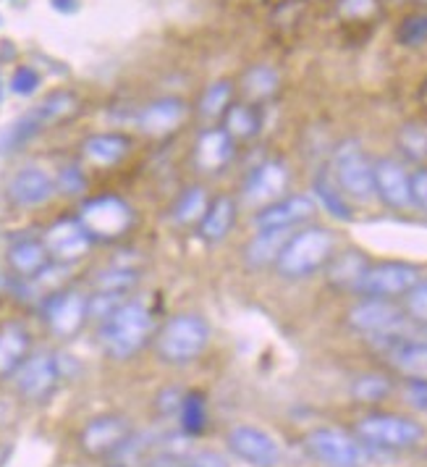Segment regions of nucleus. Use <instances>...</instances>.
Segmentation results:
<instances>
[{
  "label": "nucleus",
  "instance_id": "nucleus-1",
  "mask_svg": "<svg viewBox=\"0 0 427 467\" xmlns=\"http://www.w3.org/2000/svg\"><path fill=\"white\" fill-rule=\"evenodd\" d=\"M155 339V318L145 302L127 299L110 318L100 323V344L110 360H128Z\"/></svg>",
  "mask_w": 427,
  "mask_h": 467
},
{
  "label": "nucleus",
  "instance_id": "nucleus-2",
  "mask_svg": "<svg viewBox=\"0 0 427 467\" xmlns=\"http://www.w3.org/2000/svg\"><path fill=\"white\" fill-rule=\"evenodd\" d=\"M336 255V236L322 226H307L294 232L276 260V271L283 278H307L322 271Z\"/></svg>",
  "mask_w": 427,
  "mask_h": 467
},
{
  "label": "nucleus",
  "instance_id": "nucleus-3",
  "mask_svg": "<svg viewBox=\"0 0 427 467\" xmlns=\"http://www.w3.org/2000/svg\"><path fill=\"white\" fill-rule=\"evenodd\" d=\"M210 344V323L197 313L173 316L155 334V352L168 365H189Z\"/></svg>",
  "mask_w": 427,
  "mask_h": 467
},
{
  "label": "nucleus",
  "instance_id": "nucleus-4",
  "mask_svg": "<svg viewBox=\"0 0 427 467\" xmlns=\"http://www.w3.org/2000/svg\"><path fill=\"white\" fill-rule=\"evenodd\" d=\"M354 436L362 441L367 449H383V451H406L422 444L425 428L422 423L396 415V412H370L357 420Z\"/></svg>",
  "mask_w": 427,
  "mask_h": 467
},
{
  "label": "nucleus",
  "instance_id": "nucleus-5",
  "mask_svg": "<svg viewBox=\"0 0 427 467\" xmlns=\"http://www.w3.org/2000/svg\"><path fill=\"white\" fill-rule=\"evenodd\" d=\"M76 110H79V98L74 92H68V89H58V92L47 95L40 106H35L29 113H24L16 124H11L8 131L0 137V148H3V152L22 148L24 142L35 140L45 129L56 127L66 119H71Z\"/></svg>",
  "mask_w": 427,
  "mask_h": 467
},
{
  "label": "nucleus",
  "instance_id": "nucleus-6",
  "mask_svg": "<svg viewBox=\"0 0 427 467\" xmlns=\"http://www.w3.org/2000/svg\"><path fill=\"white\" fill-rule=\"evenodd\" d=\"M76 218L82 221L92 242H118L121 236L131 232L137 221L134 208L118 194H100V197L86 200Z\"/></svg>",
  "mask_w": 427,
  "mask_h": 467
},
{
  "label": "nucleus",
  "instance_id": "nucleus-7",
  "mask_svg": "<svg viewBox=\"0 0 427 467\" xmlns=\"http://www.w3.org/2000/svg\"><path fill=\"white\" fill-rule=\"evenodd\" d=\"M333 179L346 200L351 197L357 202H367L375 197L372 163L357 140H343L341 145L333 150Z\"/></svg>",
  "mask_w": 427,
  "mask_h": 467
},
{
  "label": "nucleus",
  "instance_id": "nucleus-8",
  "mask_svg": "<svg viewBox=\"0 0 427 467\" xmlns=\"http://www.w3.org/2000/svg\"><path fill=\"white\" fill-rule=\"evenodd\" d=\"M66 379L64 358L56 352H32L24 365L19 368V373L14 376L16 391L22 394L26 402H45L56 394V389L61 386Z\"/></svg>",
  "mask_w": 427,
  "mask_h": 467
},
{
  "label": "nucleus",
  "instance_id": "nucleus-9",
  "mask_svg": "<svg viewBox=\"0 0 427 467\" xmlns=\"http://www.w3.org/2000/svg\"><path fill=\"white\" fill-rule=\"evenodd\" d=\"M307 451L328 467H364L367 446L341 428H315L304 439Z\"/></svg>",
  "mask_w": 427,
  "mask_h": 467
},
{
  "label": "nucleus",
  "instance_id": "nucleus-10",
  "mask_svg": "<svg viewBox=\"0 0 427 467\" xmlns=\"http://www.w3.org/2000/svg\"><path fill=\"white\" fill-rule=\"evenodd\" d=\"M420 268L412 263H399V260H388V263H370V268L364 271V276L357 284V295L362 297H406L417 284H420Z\"/></svg>",
  "mask_w": 427,
  "mask_h": 467
},
{
  "label": "nucleus",
  "instance_id": "nucleus-11",
  "mask_svg": "<svg viewBox=\"0 0 427 467\" xmlns=\"http://www.w3.org/2000/svg\"><path fill=\"white\" fill-rule=\"evenodd\" d=\"M45 323L56 339H76L89 323V297L79 289L56 292L45 302Z\"/></svg>",
  "mask_w": 427,
  "mask_h": 467
},
{
  "label": "nucleus",
  "instance_id": "nucleus-12",
  "mask_svg": "<svg viewBox=\"0 0 427 467\" xmlns=\"http://www.w3.org/2000/svg\"><path fill=\"white\" fill-rule=\"evenodd\" d=\"M134 433V425L127 415L118 412H103L95 415L79 431V449L92 460H107L118 446Z\"/></svg>",
  "mask_w": 427,
  "mask_h": 467
},
{
  "label": "nucleus",
  "instance_id": "nucleus-13",
  "mask_svg": "<svg viewBox=\"0 0 427 467\" xmlns=\"http://www.w3.org/2000/svg\"><path fill=\"white\" fill-rule=\"evenodd\" d=\"M349 326L360 331L364 337L381 339V337H393L402 331L406 313L393 302V299L364 297L349 310Z\"/></svg>",
  "mask_w": 427,
  "mask_h": 467
},
{
  "label": "nucleus",
  "instance_id": "nucleus-14",
  "mask_svg": "<svg viewBox=\"0 0 427 467\" xmlns=\"http://www.w3.org/2000/svg\"><path fill=\"white\" fill-rule=\"evenodd\" d=\"M45 247L50 253V260L58 265H74L86 257L92 247V236L86 234L79 218H61L53 226H47L43 236Z\"/></svg>",
  "mask_w": 427,
  "mask_h": 467
},
{
  "label": "nucleus",
  "instance_id": "nucleus-15",
  "mask_svg": "<svg viewBox=\"0 0 427 467\" xmlns=\"http://www.w3.org/2000/svg\"><path fill=\"white\" fill-rule=\"evenodd\" d=\"M226 444L241 462L252 467H276L280 462V446L278 441L255 425H236L229 431Z\"/></svg>",
  "mask_w": 427,
  "mask_h": 467
},
{
  "label": "nucleus",
  "instance_id": "nucleus-16",
  "mask_svg": "<svg viewBox=\"0 0 427 467\" xmlns=\"http://www.w3.org/2000/svg\"><path fill=\"white\" fill-rule=\"evenodd\" d=\"M315 213H318L315 197H310V194H283L280 200L255 213V229L257 232H270V229L291 232L294 226L307 223Z\"/></svg>",
  "mask_w": 427,
  "mask_h": 467
},
{
  "label": "nucleus",
  "instance_id": "nucleus-17",
  "mask_svg": "<svg viewBox=\"0 0 427 467\" xmlns=\"http://www.w3.org/2000/svg\"><path fill=\"white\" fill-rule=\"evenodd\" d=\"M375 194L393 211L412 208V173L393 158H378L372 163Z\"/></svg>",
  "mask_w": 427,
  "mask_h": 467
},
{
  "label": "nucleus",
  "instance_id": "nucleus-18",
  "mask_svg": "<svg viewBox=\"0 0 427 467\" xmlns=\"http://www.w3.org/2000/svg\"><path fill=\"white\" fill-rule=\"evenodd\" d=\"M289 190V166L283 161H265L259 163L244 182V200L249 205H270L280 200Z\"/></svg>",
  "mask_w": 427,
  "mask_h": 467
},
{
  "label": "nucleus",
  "instance_id": "nucleus-19",
  "mask_svg": "<svg viewBox=\"0 0 427 467\" xmlns=\"http://www.w3.org/2000/svg\"><path fill=\"white\" fill-rule=\"evenodd\" d=\"M56 179L47 171L37 169V166H26V169L16 171L8 182V200L19 208H37L45 205L53 194H56Z\"/></svg>",
  "mask_w": 427,
  "mask_h": 467
},
{
  "label": "nucleus",
  "instance_id": "nucleus-20",
  "mask_svg": "<svg viewBox=\"0 0 427 467\" xmlns=\"http://www.w3.org/2000/svg\"><path fill=\"white\" fill-rule=\"evenodd\" d=\"M236 155V142L223 127L205 129L194 142V166L202 173H220Z\"/></svg>",
  "mask_w": 427,
  "mask_h": 467
},
{
  "label": "nucleus",
  "instance_id": "nucleus-21",
  "mask_svg": "<svg viewBox=\"0 0 427 467\" xmlns=\"http://www.w3.org/2000/svg\"><path fill=\"white\" fill-rule=\"evenodd\" d=\"M189 106L181 98H160L145 106L137 116V124L150 137H168L187 121Z\"/></svg>",
  "mask_w": 427,
  "mask_h": 467
},
{
  "label": "nucleus",
  "instance_id": "nucleus-22",
  "mask_svg": "<svg viewBox=\"0 0 427 467\" xmlns=\"http://www.w3.org/2000/svg\"><path fill=\"white\" fill-rule=\"evenodd\" d=\"M5 257H8V268L19 278H24V281L40 278L53 265L45 242L43 239H35V236H22V239L11 242Z\"/></svg>",
  "mask_w": 427,
  "mask_h": 467
},
{
  "label": "nucleus",
  "instance_id": "nucleus-23",
  "mask_svg": "<svg viewBox=\"0 0 427 467\" xmlns=\"http://www.w3.org/2000/svg\"><path fill=\"white\" fill-rule=\"evenodd\" d=\"M32 355V334L24 323H3L0 326V381H8L19 373L24 360Z\"/></svg>",
  "mask_w": 427,
  "mask_h": 467
},
{
  "label": "nucleus",
  "instance_id": "nucleus-24",
  "mask_svg": "<svg viewBox=\"0 0 427 467\" xmlns=\"http://www.w3.org/2000/svg\"><path fill=\"white\" fill-rule=\"evenodd\" d=\"M131 150V140L127 134H116V131H107V134H92L82 142V155L89 166L95 169H113L118 166Z\"/></svg>",
  "mask_w": 427,
  "mask_h": 467
},
{
  "label": "nucleus",
  "instance_id": "nucleus-25",
  "mask_svg": "<svg viewBox=\"0 0 427 467\" xmlns=\"http://www.w3.org/2000/svg\"><path fill=\"white\" fill-rule=\"evenodd\" d=\"M236 215H239V205H236L234 197H229V194L215 197V200H210V205H208V211L202 215V221L197 223L199 236L208 244L223 242L231 234V229H234Z\"/></svg>",
  "mask_w": 427,
  "mask_h": 467
},
{
  "label": "nucleus",
  "instance_id": "nucleus-26",
  "mask_svg": "<svg viewBox=\"0 0 427 467\" xmlns=\"http://www.w3.org/2000/svg\"><path fill=\"white\" fill-rule=\"evenodd\" d=\"M391 368L406 381H427V341L402 339L388 349Z\"/></svg>",
  "mask_w": 427,
  "mask_h": 467
},
{
  "label": "nucleus",
  "instance_id": "nucleus-27",
  "mask_svg": "<svg viewBox=\"0 0 427 467\" xmlns=\"http://www.w3.org/2000/svg\"><path fill=\"white\" fill-rule=\"evenodd\" d=\"M328 268V281L339 289H349L354 292L360 278L364 276V271L370 268V260L360 253V250H346L341 255L330 257Z\"/></svg>",
  "mask_w": 427,
  "mask_h": 467
},
{
  "label": "nucleus",
  "instance_id": "nucleus-28",
  "mask_svg": "<svg viewBox=\"0 0 427 467\" xmlns=\"http://www.w3.org/2000/svg\"><path fill=\"white\" fill-rule=\"evenodd\" d=\"M291 236V232L283 229H270V232H257L255 239L247 244L244 250V260L252 268H265V265H276L278 255L286 244V239Z\"/></svg>",
  "mask_w": 427,
  "mask_h": 467
},
{
  "label": "nucleus",
  "instance_id": "nucleus-29",
  "mask_svg": "<svg viewBox=\"0 0 427 467\" xmlns=\"http://www.w3.org/2000/svg\"><path fill=\"white\" fill-rule=\"evenodd\" d=\"M152 436L150 433H131L124 444L118 446L106 462L107 467H142L150 462V451H152Z\"/></svg>",
  "mask_w": 427,
  "mask_h": 467
},
{
  "label": "nucleus",
  "instance_id": "nucleus-30",
  "mask_svg": "<svg viewBox=\"0 0 427 467\" xmlns=\"http://www.w3.org/2000/svg\"><path fill=\"white\" fill-rule=\"evenodd\" d=\"M210 205V197L205 187H189L187 192H181V197L173 202L171 221L176 226H194L202 221V215Z\"/></svg>",
  "mask_w": 427,
  "mask_h": 467
},
{
  "label": "nucleus",
  "instance_id": "nucleus-31",
  "mask_svg": "<svg viewBox=\"0 0 427 467\" xmlns=\"http://www.w3.org/2000/svg\"><path fill=\"white\" fill-rule=\"evenodd\" d=\"M312 192H315L318 202H320L322 208L330 213L333 218H339V221H351V218H354V213H351V208H349V200H346V197H343V192L339 190L336 179H333V176H328L325 171L315 176Z\"/></svg>",
  "mask_w": 427,
  "mask_h": 467
},
{
  "label": "nucleus",
  "instance_id": "nucleus-32",
  "mask_svg": "<svg viewBox=\"0 0 427 467\" xmlns=\"http://www.w3.org/2000/svg\"><path fill=\"white\" fill-rule=\"evenodd\" d=\"M178 423H181V431L189 439L205 433V428H208V402H205V394H199V391H184L181 410H178Z\"/></svg>",
  "mask_w": 427,
  "mask_h": 467
},
{
  "label": "nucleus",
  "instance_id": "nucleus-33",
  "mask_svg": "<svg viewBox=\"0 0 427 467\" xmlns=\"http://www.w3.org/2000/svg\"><path fill=\"white\" fill-rule=\"evenodd\" d=\"M259 113H257V108L252 106H231L226 110V116H223V129L229 131V137L231 140H252L257 137V131H259Z\"/></svg>",
  "mask_w": 427,
  "mask_h": 467
},
{
  "label": "nucleus",
  "instance_id": "nucleus-34",
  "mask_svg": "<svg viewBox=\"0 0 427 467\" xmlns=\"http://www.w3.org/2000/svg\"><path fill=\"white\" fill-rule=\"evenodd\" d=\"M241 85H244V92L249 100H268L278 92L280 79H278V71L273 66H252L244 74Z\"/></svg>",
  "mask_w": 427,
  "mask_h": 467
},
{
  "label": "nucleus",
  "instance_id": "nucleus-35",
  "mask_svg": "<svg viewBox=\"0 0 427 467\" xmlns=\"http://www.w3.org/2000/svg\"><path fill=\"white\" fill-rule=\"evenodd\" d=\"M391 391H393V383L383 373H362L351 383V397L362 404L383 402L391 397Z\"/></svg>",
  "mask_w": 427,
  "mask_h": 467
},
{
  "label": "nucleus",
  "instance_id": "nucleus-36",
  "mask_svg": "<svg viewBox=\"0 0 427 467\" xmlns=\"http://www.w3.org/2000/svg\"><path fill=\"white\" fill-rule=\"evenodd\" d=\"M139 281V271L128 265H107L95 276V292H116V295H128V289Z\"/></svg>",
  "mask_w": 427,
  "mask_h": 467
},
{
  "label": "nucleus",
  "instance_id": "nucleus-37",
  "mask_svg": "<svg viewBox=\"0 0 427 467\" xmlns=\"http://www.w3.org/2000/svg\"><path fill=\"white\" fill-rule=\"evenodd\" d=\"M231 98H234V85L231 82H215L199 98V113L205 119H223L226 110L231 108Z\"/></svg>",
  "mask_w": 427,
  "mask_h": 467
},
{
  "label": "nucleus",
  "instance_id": "nucleus-38",
  "mask_svg": "<svg viewBox=\"0 0 427 467\" xmlns=\"http://www.w3.org/2000/svg\"><path fill=\"white\" fill-rule=\"evenodd\" d=\"M399 148L404 150L409 161H425L427 158V131L422 127H404L399 131Z\"/></svg>",
  "mask_w": 427,
  "mask_h": 467
},
{
  "label": "nucleus",
  "instance_id": "nucleus-39",
  "mask_svg": "<svg viewBox=\"0 0 427 467\" xmlns=\"http://www.w3.org/2000/svg\"><path fill=\"white\" fill-rule=\"evenodd\" d=\"M406 316L427 326V278H420V284L406 295Z\"/></svg>",
  "mask_w": 427,
  "mask_h": 467
},
{
  "label": "nucleus",
  "instance_id": "nucleus-40",
  "mask_svg": "<svg viewBox=\"0 0 427 467\" xmlns=\"http://www.w3.org/2000/svg\"><path fill=\"white\" fill-rule=\"evenodd\" d=\"M427 40V16L425 14H420V16H409L402 24V29H399V43L402 45H420Z\"/></svg>",
  "mask_w": 427,
  "mask_h": 467
},
{
  "label": "nucleus",
  "instance_id": "nucleus-41",
  "mask_svg": "<svg viewBox=\"0 0 427 467\" xmlns=\"http://www.w3.org/2000/svg\"><path fill=\"white\" fill-rule=\"evenodd\" d=\"M375 11H378V0H339V14L351 22L370 19Z\"/></svg>",
  "mask_w": 427,
  "mask_h": 467
},
{
  "label": "nucleus",
  "instance_id": "nucleus-42",
  "mask_svg": "<svg viewBox=\"0 0 427 467\" xmlns=\"http://www.w3.org/2000/svg\"><path fill=\"white\" fill-rule=\"evenodd\" d=\"M181 400H184V391L181 389H163L158 397H155V410L160 418H178V410H181Z\"/></svg>",
  "mask_w": 427,
  "mask_h": 467
},
{
  "label": "nucleus",
  "instance_id": "nucleus-43",
  "mask_svg": "<svg viewBox=\"0 0 427 467\" xmlns=\"http://www.w3.org/2000/svg\"><path fill=\"white\" fill-rule=\"evenodd\" d=\"M40 87V74L32 66H19L11 77V89L16 95H32Z\"/></svg>",
  "mask_w": 427,
  "mask_h": 467
},
{
  "label": "nucleus",
  "instance_id": "nucleus-44",
  "mask_svg": "<svg viewBox=\"0 0 427 467\" xmlns=\"http://www.w3.org/2000/svg\"><path fill=\"white\" fill-rule=\"evenodd\" d=\"M56 187L61 192H66V194H76V192H82L86 187L85 173L76 169V166H66V169L58 173Z\"/></svg>",
  "mask_w": 427,
  "mask_h": 467
},
{
  "label": "nucleus",
  "instance_id": "nucleus-45",
  "mask_svg": "<svg viewBox=\"0 0 427 467\" xmlns=\"http://www.w3.org/2000/svg\"><path fill=\"white\" fill-rule=\"evenodd\" d=\"M404 402L417 412H427V381H406Z\"/></svg>",
  "mask_w": 427,
  "mask_h": 467
},
{
  "label": "nucleus",
  "instance_id": "nucleus-46",
  "mask_svg": "<svg viewBox=\"0 0 427 467\" xmlns=\"http://www.w3.org/2000/svg\"><path fill=\"white\" fill-rule=\"evenodd\" d=\"M187 465L192 467H229V460L218 451H210V449H202V451H192L184 457Z\"/></svg>",
  "mask_w": 427,
  "mask_h": 467
},
{
  "label": "nucleus",
  "instance_id": "nucleus-47",
  "mask_svg": "<svg viewBox=\"0 0 427 467\" xmlns=\"http://www.w3.org/2000/svg\"><path fill=\"white\" fill-rule=\"evenodd\" d=\"M412 205L427 213V169L412 173Z\"/></svg>",
  "mask_w": 427,
  "mask_h": 467
},
{
  "label": "nucleus",
  "instance_id": "nucleus-48",
  "mask_svg": "<svg viewBox=\"0 0 427 467\" xmlns=\"http://www.w3.org/2000/svg\"><path fill=\"white\" fill-rule=\"evenodd\" d=\"M147 467H192L187 465V460H181V457H168V454H160V457H155L147 462Z\"/></svg>",
  "mask_w": 427,
  "mask_h": 467
},
{
  "label": "nucleus",
  "instance_id": "nucleus-49",
  "mask_svg": "<svg viewBox=\"0 0 427 467\" xmlns=\"http://www.w3.org/2000/svg\"><path fill=\"white\" fill-rule=\"evenodd\" d=\"M76 0H53V5L58 8V11H74L76 5H74Z\"/></svg>",
  "mask_w": 427,
  "mask_h": 467
},
{
  "label": "nucleus",
  "instance_id": "nucleus-50",
  "mask_svg": "<svg viewBox=\"0 0 427 467\" xmlns=\"http://www.w3.org/2000/svg\"><path fill=\"white\" fill-rule=\"evenodd\" d=\"M420 98H422V100H425V103H427V82H425V85H422V89H420Z\"/></svg>",
  "mask_w": 427,
  "mask_h": 467
},
{
  "label": "nucleus",
  "instance_id": "nucleus-51",
  "mask_svg": "<svg viewBox=\"0 0 427 467\" xmlns=\"http://www.w3.org/2000/svg\"><path fill=\"white\" fill-rule=\"evenodd\" d=\"M3 286H5V276L0 274V292H3Z\"/></svg>",
  "mask_w": 427,
  "mask_h": 467
}]
</instances>
